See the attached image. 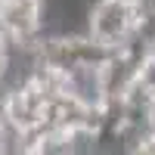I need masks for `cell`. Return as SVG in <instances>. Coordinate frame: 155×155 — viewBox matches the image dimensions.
<instances>
[{
  "label": "cell",
  "instance_id": "cell-1",
  "mask_svg": "<svg viewBox=\"0 0 155 155\" xmlns=\"http://www.w3.org/2000/svg\"><path fill=\"white\" fill-rule=\"evenodd\" d=\"M87 34L109 50L140 37V12L134 0H90Z\"/></svg>",
  "mask_w": 155,
  "mask_h": 155
}]
</instances>
